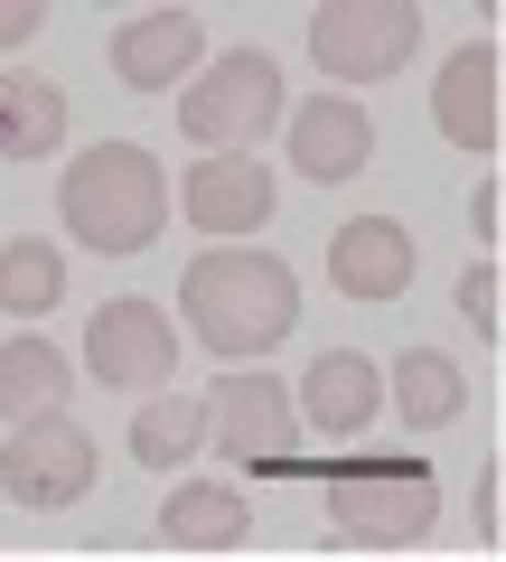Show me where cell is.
Instances as JSON below:
<instances>
[{"label": "cell", "mask_w": 506, "mask_h": 562, "mask_svg": "<svg viewBox=\"0 0 506 562\" xmlns=\"http://www.w3.org/2000/svg\"><path fill=\"white\" fill-rule=\"evenodd\" d=\"M66 394H76V366L47 338H0V422H10V431L66 413Z\"/></svg>", "instance_id": "16"}, {"label": "cell", "mask_w": 506, "mask_h": 562, "mask_svg": "<svg viewBox=\"0 0 506 562\" xmlns=\"http://www.w3.org/2000/svg\"><path fill=\"white\" fill-rule=\"evenodd\" d=\"M85 375L113 384V394H160V384L179 375V319H169L160 301H142V291L103 301L94 319H85Z\"/></svg>", "instance_id": "7"}, {"label": "cell", "mask_w": 506, "mask_h": 562, "mask_svg": "<svg viewBox=\"0 0 506 562\" xmlns=\"http://www.w3.org/2000/svg\"><path fill=\"white\" fill-rule=\"evenodd\" d=\"M254 535V497L244 487H216V479H179L160 497V543L179 553H225V543Z\"/></svg>", "instance_id": "15"}, {"label": "cell", "mask_w": 506, "mask_h": 562, "mask_svg": "<svg viewBox=\"0 0 506 562\" xmlns=\"http://www.w3.org/2000/svg\"><path fill=\"white\" fill-rule=\"evenodd\" d=\"M272 206H282V188H272V169L254 160V150H206L179 179V216L198 225V235H263Z\"/></svg>", "instance_id": "10"}, {"label": "cell", "mask_w": 506, "mask_h": 562, "mask_svg": "<svg viewBox=\"0 0 506 562\" xmlns=\"http://www.w3.org/2000/svg\"><path fill=\"white\" fill-rule=\"evenodd\" d=\"M38 29H47V10H38V0H0V47L38 38Z\"/></svg>", "instance_id": "22"}, {"label": "cell", "mask_w": 506, "mask_h": 562, "mask_svg": "<svg viewBox=\"0 0 506 562\" xmlns=\"http://www.w3.org/2000/svg\"><path fill=\"white\" fill-rule=\"evenodd\" d=\"M206 441L225 450L254 479H291L301 469V413H291V384L263 366H225L216 394H206Z\"/></svg>", "instance_id": "5"}, {"label": "cell", "mask_w": 506, "mask_h": 562, "mask_svg": "<svg viewBox=\"0 0 506 562\" xmlns=\"http://www.w3.org/2000/svg\"><path fill=\"white\" fill-rule=\"evenodd\" d=\"M460 319L479 328V338H497V262H487V254L460 272Z\"/></svg>", "instance_id": "21"}, {"label": "cell", "mask_w": 506, "mask_h": 562, "mask_svg": "<svg viewBox=\"0 0 506 562\" xmlns=\"http://www.w3.org/2000/svg\"><path fill=\"white\" fill-rule=\"evenodd\" d=\"M57 216H66V235H76L85 254L132 262V254H150V244L169 235V169L150 160L142 140H94V150L66 160Z\"/></svg>", "instance_id": "2"}, {"label": "cell", "mask_w": 506, "mask_h": 562, "mask_svg": "<svg viewBox=\"0 0 506 562\" xmlns=\"http://www.w3.org/2000/svg\"><path fill=\"white\" fill-rule=\"evenodd\" d=\"M469 225H479V244H497V188H469Z\"/></svg>", "instance_id": "23"}, {"label": "cell", "mask_w": 506, "mask_h": 562, "mask_svg": "<svg viewBox=\"0 0 506 562\" xmlns=\"http://www.w3.org/2000/svg\"><path fill=\"white\" fill-rule=\"evenodd\" d=\"M206 450V403L198 394H150L142 413H132V460L142 469H179Z\"/></svg>", "instance_id": "19"}, {"label": "cell", "mask_w": 506, "mask_h": 562, "mask_svg": "<svg viewBox=\"0 0 506 562\" xmlns=\"http://www.w3.org/2000/svg\"><path fill=\"white\" fill-rule=\"evenodd\" d=\"M66 301V254L57 244H38V235H20V244H0V310L10 319H47V310Z\"/></svg>", "instance_id": "20"}, {"label": "cell", "mask_w": 506, "mask_h": 562, "mask_svg": "<svg viewBox=\"0 0 506 562\" xmlns=\"http://www.w3.org/2000/svg\"><path fill=\"white\" fill-rule=\"evenodd\" d=\"M198 57H206L198 10H142V20L113 38V76L132 85V94H179V85L198 76Z\"/></svg>", "instance_id": "13"}, {"label": "cell", "mask_w": 506, "mask_h": 562, "mask_svg": "<svg viewBox=\"0 0 506 562\" xmlns=\"http://www.w3.org/2000/svg\"><path fill=\"white\" fill-rule=\"evenodd\" d=\"M385 413H404L413 431H441V422L469 413V375L441 357V347H404L385 375Z\"/></svg>", "instance_id": "17"}, {"label": "cell", "mask_w": 506, "mask_h": 562, "mask_svg": "<svg viewBox=\"0 0 506 562\" xmlns=\"http://www.w3.org/2000/svg\"><path fill=\"white\" fill-rule=\"evenodd\" d=\"M282 132H291V169H301L310 188H347L366 160H375V122H366L357 94H310V103H291Z\"/></svg>", "instance_id": "11"}, {"label": "cell", "mask_w": 506, "mask_h": 562, "mask_svg": "<svg viewBox=\"0 0 506 562\" xmlns=\"http://www.w3.org/2000/svg\"><path fill=\"white\" fill-rule=\"evenodd\" d=\"M431 122L460 150H497V38L450 47V66L431 76Z\"/></svg>", "instance_id": "14"}, {"label": "cell", "mask_w": 506, "mask_h": 562, "mask_svg": "<svg viewBox=\"0 0 506 562\" xmlns=\"http://www.w3.org/2000/svg\"><path fill=\"white\" fill-rule=\"evenodd\" d=\"M328 281L347 301H404L413 291V235L404 216H347L328 235Z\"/></svg>", "instance_id": "12"}, {"label": "cell", "mask_w": 506, "mask_h": 562, "mask_svg": "<svg viewBox=\"0 0 506 562\" xmlns=\"http://www.w3.org/2000/svg\"><path fill=\"white\" fill-rule=\"evenodd\" d=\"M179 319L206 357L225 366H263L272 347L301 328V272L263 244H216L179 272Z\"/></svg>", "instance_id": "1"}, {"label": "cell", "mask_w": 506, "mask_h": 562, "mask_svg": "<svg viewBox=\"0 0 506 562\" xmlns=\"http://www.w3.org/2000/svg\"><path fill=\"white\" fill-rule=\"evenodd\" d=\"M291 413H301V431H319V441H366V431L385 422V366L357 357V347H328V357H310Z\"/></svg>", "instance_id": "9"}, {"label": "cell", "mask_w": 506, "mask_h": 562, "mask_svg": "<svg viewBox=\"0 0 506 562\" xmlns=\"http://www.w3.org/2000/svg\"><path fill=\"white\" fill-rule=\"evenodd\" d=\"M479 543H497V469H479Z\"/></svg>", "instance_id": "24"}, {"label": "cell", "mask_w": 506, "mask_h": 562, "mask_svg": "<svg viewBox=\"0 0 506 562\" xmlns=\"http://www.w3.org/2000/svg\"><path fill=\"white\" fill-rule=\"evenodd\" d=\"M423 47V10L413 0H319L310 10V57L328 85H385Z\"/></svg>", "instance_id": "6"}, {"label": "cell", "mask_w": 506, "mask_h": 562, "mask_svg": "<svg viewBox=\"0 0 506 562\" xmlns=\"http://www.w3.org/2000/svg\"><path fill=\"white\" fill-rule=\"evenodd\" d=\"M328 487V535L338 543H375V553H404L441 525V479L404 450H357V460H319Z\"/></svg>", "instance_id": "3"}, {"label": "cell", "mask_w": 506, "mask_h": 562, "mask_svg": "<svg viewBox=\"0 0 506 562\" xmlns=\"http://www.w3.org/2000/svg\"><path fill=\"white\" fill-rule=\"evenodd\" d=\"M57 140H66V94L29 66H10L0 76V160H47Z\"/></svg>", "instance_id": "18"}, {"label": "cell", "mask_w": 506, "mask_h": 562, "mask_svg": "<svg viewBox=\"0 0 506 562\" xmlns=\"http://www.w3.org/2000/svg\"><path fill=\"white\" fill-rule=\"evenodd\" d=\"M282 113H291V85L263 47H225L216 66H198L179 85V132L206 140V150H254Z\"/></svg>", "instance_id": "4"}, {"label": "cell", "mask_w": 506, "mask_h": 562, "mask_svg": "<svg viewBox=\"0 0 506 562\" xmlns=\"http://www.w3.org/2000/svg\"><path fill=\"white\" fill-rule=\"evenodd\" d=\"M0 487L20 506H38V516H57V506H76L85 487H94V431L66 413L47 422H20L10 441H0Z\"/></svg>", "instance_id": "8"}]
</instances>
